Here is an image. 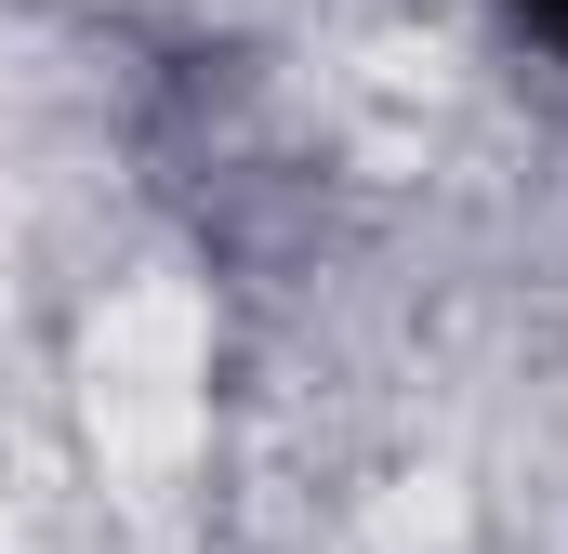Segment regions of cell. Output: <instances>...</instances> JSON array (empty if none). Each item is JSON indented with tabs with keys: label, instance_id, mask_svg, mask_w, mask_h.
Instances as JSON below:
<instances>
[{
	"label": "cell",
	"instance_id": "obj_1",
	"mask_svg": "<svg viewBox=\"0 0 568 554\" xmlns=\"http://www.w3.org/2000/svg\"><path fill=\"white\" fill-rule=\"evenodd\" d=\"M80 410H93L106 475H133V489H172V475L199 462V435H212V330H199V304H185L172 277H145V290H120V304L93 317V383H80Z\"/></svg>",
	"mask_w": 568,
	"mask_h": 554
}]
</instances>
